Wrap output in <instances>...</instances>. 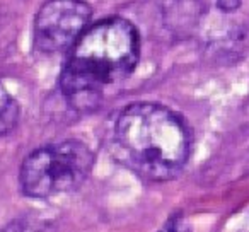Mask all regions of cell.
Wrapping results in <instances>:
<instances>
[{
    "mask_svg": "<svg viewBox=\"0 0 249 232\" xmlns=\"http://www.w3.org/2000/svg\"><path fill=\"white\" fill-rule=\"evenodd\" d=\"M21 116V107L16 97L0 82V137L7 135L16 128Z\"/></svg>",
    "mask_w": 249,
    "mask_h": 232,
    "instance_id": "5",
    "label": "cell"
},
{
    "mask_svg": "<svg viewBox=\"0 0 249 232\" xmlns=\"http://www.w3.org/2000/svg\"><path fill=\"white\" fill-rule=\"evenodd\" d=\"M94 167V154L84 142L63 140L33 150L19 173L22 193L52 198L80 188Z\"/></svg>",
    "mask_w": 249,
    "mask_h": 232,
    "instance_id": "3",
    "label": "cell"
},
{
    "mask_svg": "<svg viewBox=\"0 0 249 232\" xmlns=\"http://www.w3.org/2000/svg\"><path fill=\"white\" fill-rule=\"evenodd\" d=\"M92 9L86 0H46L33 26V39L41 53H60L75 45L89 28Z\"/></svg>",
    "mask_w": 249,
    "mask_h": 232,
    "instance_id": "4",
    "label": "cell"
},
{
    "mask_svg": "<svg viewBox=\"0 0 249 232\" xmlns=\"http://www.w3.org/2000/svg\"><path fill=\"white\" fill-rule=\"evenodd\" d=\"M217 4L224 12H232L241 5V0H218Z\"/></svg>",
    "mask_w": 249,
    "mask_h": 232,
    "instance_id": "8",
    "label": "cell"
},
{
    "mask_svg": "<svg viewBox=\"0 0 249 232\" xmlns=\"http://www.w3.org/2000/svg\"><path fill=\"white\" fill-rule=\"evenodd\" d=\"M140 60V35L128 19L111 16L82 33L60 73V90L77 111H92L103 90L130 77Z\"/></svg>",
    "mask_w": 249,
    "mask_h": 232,
    "instance_id": "2",
    "label": "cell"
},
{
    "mask_svg": "<svg viewBox=\"0 0 249 232\" xmlns=\"http://www.w3.org/2000/svg\"><path fill=\"white\" fill-rule=\"evenodd\" d=\"M157 232H190V224L183 214H173Z\"/></svg>",
    "mask_w": 249,
    "mask_h": 232,
    "instance_id": "7",
    "label": "cell"
},
{
    "mask_svg": "<svg viewBox=\"0 0 249 232\" xmlns=\"http://www.w3.org/2000/svg\"><path fill=\"white\" fill-rule=\"evenodd\" d=\"M0 232H58L50 222L35 217H22L5 225Z\"/></svg>",
    "mask_w": 249,
    "mask_h": 232,
    "instance_id": "6",
    "label": "cell"
},
{
    "mask_svg": "<svg viewBox=\"0 0 249 232\" xmlns=\"http://www.w3.org/2000/svg\"><path fill=\"white\" fill-rule=\"evenodd\" d=\"M114 154L149 181H169L186 167L193 133L181 114L159 103H132L113 123Z\"/></svg>",
    "mask_w": 249,
    "mask_h": 232,
    "instance_id": "1",
    "label": "cell"
}]
</instances>
